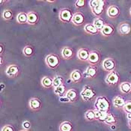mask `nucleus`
<instances>
[{
  "mask_svg": "<svg viewBox=\"0 0 131 131\" xmlns=\"http://www.w3.org/2000/svg\"><path fill=\"white\" fill-rule=\"evenodd\" d=\"M104 3L105 2L103 0H90L89 2V7L93 14L96 17H100L103 14L104 9Z\"/></svg>",
  "mask_w": 131,
  "mask_h": 131,
  "instance_id": "obj_1",
  "label": "nucleus"
},
{
  "mask_svg": "<svg viewBox=\"0 0 131 131\" xmlns=\"http://www.w3.org/2000/svg\"><path fill=\"white\" fill-rule=\"evenodd\" d=\"M94 110L100 112H109L110 108V103L108 99L103 96H100L96 98L94 101Z\"/></svg>",
  "mask_w": 131,
  "mask_h": 131,
  "instance_id": "obj_2",
  "label": "nucleus"
},
{
  "mask_svg": "<svg viewBox=\"0 0 131 131\" xmlns=\"http://www.w3.org/2000/svg\"><path fill=\"white\" fill-rule=\"evenodd\" d=\"M80 95L84 101H91L94 98L96 92L90 85H85L81 91Z\"/></svg>",
  "mask_w": 131,
  "mask_h": 131,
  "instance_id": "obj_3",
  "label": "nucleus"
},
{
  "mask_svg": "<svg viewBox=\"0 0 131 131\" xmlns=\"http://www.w3.org/2000/svg\"><path fill=\"white\" fill-rule=\"evenodd\" d=\"M45 63L47 64V66L48 68H50L51 69H55L56 68L60 63V59L59 57L56 55V54H49L46 59H45Z\"/></svg>",
  "mask_w": 131,
  "mask_h": 131,
  "instance_id": "obj_4",
  "label": "nucleus"
},
{
  "mask_svg": "<svg viewBox=\"0 0 131 131\" xmlns=\"http://www.w3.org/2000/svg\"><path fill=\"white\" fill-rule=\"evenodd\" d=\"M73 17V14H72V11L68 8H62L61 9L59 14V20L64 23H69L72 21Z\"/></svg>",
  "mask_w": 131,
  "mask_h": 131,
  "instance_id": "obj_5",
  "label": "nucleus"
},
{
  "mask_svg": "<svg viewBox=\"0 0 131 131\" xmlns=\"http://www.w3.org/2000/svg\"><path fill=\"white\" fill-rule=\"evenodd\" d=\"M102 66L103 70L109 73L115 71L116 68V63L112 58H106L102 62Z\"/></svg>",
  "mask_w": 131,
  "mask_h": 131,
  "instance_id": "obj_6",
  "label": "nucleus"
},
{
  "mask_svg": "<svg viewBox=\"0 0 131 131\" xmlns=\"http://www.w3.org/2000/svg\"><path fill=\"white\" fill-rule=\"evenodd\" d=\"M105 81L109 85H115L119 82V74L116 71L110 72L106 76Z\"/></svg>",
  "mask_w": 131,
  "mask_h": 131,
  "instance_id": "obj_7",
  "label": "nucleus"
},
{
  "mask_svg": "<svg viewBox=\"0 0 131 131\" xmlns=\"http://www.w3.org/2000/svg\"><path fill=\"white\" fill-rule=\"evenodd\" d=\"M20 73V68L17 64H10L5 70V74L10 78H14L18 76Z\"/></svg>",
  "mask_w": 131,
  "mask_h": 131,
  "instance_id": "obj_8",
  "label": "nucleus"
},
{
  "mask_svg": "<svg viewBox=\"0 0 131 131\" xmlns=\"http://www.w3.org/2000/svg\"><path fill=\"white\" fill-rule=\"evenodd\" d=\"M101 60V54L97 50H92L90 52V55L88 59L89 64L91 65H96Z\"/></svg>",
  "mask_w": 131,
  "mask_h": 131,
  "instance_id": "obj_9",
  "label": "nucleus"
},
{
  "mask_svg": "<svg viewBox=\"0 0 131 131\" xmlns=\"http://www.w3.org/2000/svg\"><path fill=\"white\" fill-rule=\"evenodd\" d=\"M106 14L110 18H116L120 14V9L116 5H110L107 9Z\"/></svg>",
  "mask_w": 131,
  "mask_h": 131,
  "instance_id": "obj_10",
  "label": "nucleus"
},
{
  "mask_svg": "<svg viewBox=\"0 0 131 131\" xmlns=\"http://www.w3.org/2000/svg\"><path fill=\"white\" fill-rule=\"evenodd\" d=\"M84 20H85V17L84 15L80 13V12H77L73 14V19L71 23H73L75 26H81L84 23Z\"/></svg>",
  "mask_w": 131,
  "mask_h": 131,
  "instance_id": "obj_11",
  "label": "nucleus"
},
{
  "mask_svg": "<svg viewBox=\"0 0 131 131\" xmlns=\"http://www.w3.org/2000/svg\"><path fill=\"white\" fill-rule=\"evenodd\" d=\"M90 55V51L86 48H81L77 52V58L82 61H88Z\"/></svg>",
  "mask_w": 131,
  "mask_h": 131,
  "instance_id": "obj_12",
  "label": "nucleus"
},
{
  "mask_svg": "<svg viewBox=\"0 0 131 131\" xmlns=\"http://www.w3.org/2000/svg\"><path fill=\"white\" fill-rule=\"evenodd\" d=\"M125 103H126V101L121 96L115 97L113 101H112V105L114 106V107H115L117 109H122L123 110Z\"/></svg>",
  "mask_w": 131,
  "mask_h": 131,
  "instance_id": "obj_13",
  "label": "nucleus"
},
{
  "mask_svg": "<svg viewBox=\"0 0 131 131\" xmlns=\"http://www.w3.org/2000/svg\"><path fill=\"white\" fill-rule=\"evenodd\" d=\"M131 31L130 25L127 23H121L118 26V31L121 35H127Z\"/></svg>",
  "mask_w": 131,
  "mask_h": 131,
  "instance_id": "obj_14",
  "label": "nucleus"
},
{
  "mask_svg": "<svg viewBox=\"0 0 131 131\" xmlns=\"http://www.w3.org/2000/svg\"><path fill=\"white\" fill-rule=\"evenodd\" d=\"M29 106L31 110L36 111L41 107V101L37 97H33L29 102Z\"/></svg>",
  "mask_w": 131,
  "mask_h": 131,
  "instance_id": "obj_15",
  "label": "nucleus"
},
{
  "mask_svg": "<svg viewBox=\"0 0 131 131\" xmlns=\"http://www.w3.org/2000/svg\"><path fill=\"white\" fill-rule=\"evenodd\" d=\"M39 20V16L35 11H29L28 13V24L35 25Z\"/></svg>",
  "mask_w": 131,
  "mask_h": 131,
  "instance_id": "obj_16",
  "label": "nucleus"
},
{
  "mask_svg": "<svg viewBox=\"0 0 131 131\" xmlns=\"http://www.w3.org/2000/svg\"><path fill=\"white\" fill-rule=\"evenodd\" d=\"M61 53L62 57L64 59H66V60L71 59L73 56V51L72 50V48L69 47H63L62 50H61Z\"/></svg>",
  "mask_w": 131,
  "mask_h": 131,
  "instance_id": "obj_17",
  "label": "nucleus"
},
{
  "mask_svg": "<svg viewBox=\"0 0 131 131\" xmlns=\"http://www.w3.org/2000/svg\"><path fill=\"white\" fill-rule=\"evenodd\" d=\"M97 68L94 65H90L87 68V69L83 73V76L87 78H93L97 74Z\"/></svg>",
  "mask_w": 131,
  "mask_h": 131,
  "instance_id": "obj_18",
  "label": "nucleus"
},
{
  "mask_svg": "<svg viewBox=\"0 0 131 131\" xmlns=\"http://www.w3.org/2000/svg\"><path fill=\"white\" fill-rule=\"evenodd\" d=\"M83 77V73H82V72L79 70H74L71 72V80L73 82H75V83H77L79 82L80 81L82 80Z\"/></svg>",
  "mask_w": 131,
  "mask_h": 131,
  "instance_id": "obj_19",
  "label": "nucleus"
},
{
  "mask_svg": "<svg viewBox=\"0 0 131 131\" xmlns=\"http://www.w3.org/2000/svg\"><path fill=\"white\" fill-rule=\"evenodd\" d=\"M101 33L102 35H103L105 37L111 36L114 33V27L110 24L106 23V25L104 26L103 29L101 31Z\"/></svg>",
  "mask_w": 131,
  "mask_h": 131,
  "instance_id": "obj_20",
  "label": "nucleus"
},
{
  "mask_svg": "<svg viewBox=\"0 0 131 131\" xmlns=\"http://www.w3.org/2000/svg\"><path fill=\"white\" fill-rule=\"evenodd\" d=\"M84 30L89 35H97L99 31L94 26L93 23H87L84 26Z\"/></svg>",
  "mask_w": 131,
  "mask_h": 131,
  "instance_id": "obj_21",
  "label": "nucleus"
},
{
  "mask_svg": "<svg viewBox=\"0 0 131 131\" xmlns=\"http://www.w3.org/2000/svg\"><path fill=\"white\" fill-rule=\"evenodd\" d=\"M119 89L120 91L123 93V94H129L131 92V84L129 82H121L119 85Z\"/></svg>",
  "mask_w": 131,
  "mask_h": 131,
  "instance_id": "obj_22",
  "label": "nucleus"
},
{
  "mask_svg": "<svg viewBox=\"0 0 131 131\" xmlns=\"http://www.w3.org/2000/svg\"><path fill=\"white\" fill-rule=\"evenodd\" d=\"M41 85L45 89H50L52 87L53 78H51L50 77H43L41 80Z\"/></svg>",
  "mask_w": 131,
  "mask_h": 131,
  "instance_id": "obj_23",
  "label": "nucleus"
},
{
  "mask_svg": "<svg viewBox=\"0 0 131 131\" xmlns=\"http://www.w3.org/2000/svg\"><path fill=\"white\" fill-rule=\"evenodd\" d=\"M17 22L20 24L28 23V13L20 12L17 16Z\"/></svg>",
  "mask_w": 131,
  "mask_h": 131,
  "instance_id": "obj_24",
  "label": "nucleus"
},
{
  "mask_svg": "<svg viewBox=\"0 0 131 131\" xmlns=\"http://www.w3.org/2000/svg\"><path fill=\"white\" fill-rule=\"evenodd\" d=\"M64 95L71 101V103L75 102L77 99V92L75 89H71L68 91H67Z\"/></svg>",
  "mask_w": 131,
  "mask_h": 131,
  "instance_id": "obj_25",
  "label": "nucleus"
},
{
  "mask_svg": "<svg viewBox=\"0 0 131 131\" xmlns=\"http://www.w3.org/2000/svg\"><path fill=\"white\" fill-rule=\"evenodd\" d=\"M93 24H94V26L97 28V29L99 31H101L103 29V28L104 27V26L106 25L104 20H103L101 17H96L94 19V20Z\"/></svg>",
  "mask_w": 131,
  "mask_h": 131,
  "instance_id": "obj_26",
  "label": "nucleus"
},
{
  "mask_svg": "<svg viewBox=\"0 0 131 131\" xmlns=\"http://www.w3.org/2000/svg\"><path fill=\"white\" fill-rule=\"evenodd\" d=\"M73 126L69 121H64L59 126V131H72Z\"/></svg>",
  "mask_w": 131,
  "mask_h": 131,
  "instance_id": "obj_27",
  "label": "nucleus"
},
{
  "mask_svg": "<svg viewBox=\"0 0 131 131\" xmlns=\"http://www.w3.org/2000/svg\"><path fill=\"white\" fill-rule=\"evenodd\" d=\"M63 83H64V78L61 76L56 75L53 77V85H52L53 89L59 87L61 85H64Z\"/></svg>",
  "mask_w": 131,
  "mask_h": 131,
  "instance_id": "obj_28",
  "label": "nucleus"
},
{
  "mask_svg": "<svg viewBox=\"0 0 131 131\" xmlns=\"http://www.w3.org/2000/svg\"><path fill=\"white\" fill-rule=\"evenodd\" d=\"M53 92L56 95H58L59 97L64 96V93H66V87L64 86V85H61L59 87H56L55 89H53Z\"/></svg>",
  "mask_w": 131,
  "mask_h": 131,
  "instance_id": "obj_29",
  "label": "nucleus"
},
{
  "mask_svg": "<svg viewBox=\"0 0 131 131\" xmlns=\"http://www.w3.org/2000/svg\"><path fill=\"white\" fill-rule=\"evenodd\" d=\"M34 48L30 45H26L23 49V53L26 57H30L34 54Z\"/></svg>",
  "mask_w": 131,
  "mask_h": 131,
  "instance_id": "obj_30",
  "label": "nucleus"
},
{
  "mask_svg": "<svg viewBox=\"0 0 131 131\" xmlns=\"http://www.w3.org/2000/svg\"><path fill=\"white\" fill-rule=\"evenodd\" d=\"M104 123L107 125L112 126V125H115L117 123V120H116V118L112 114L109 113V115H108V116H107V118H106Z\"/></svg>",
  "mask_w": 131,
  "mask_h": 131,
  "instance_id": "obj_31",
  "label": "nucleus"
},
{
  "mask_svg": "<svg viewBox=\"0 0 131 131\" xmlns=\"http://www.w3.org/2000/svg\"><path fill=\"white\" fill-rule=\"evenodd\" d=\"M2 16L5 20H10L13 18V12L10 9H5L3 10Z\"/></svg>",
  "mask_w": 131,
  "mask_h": 131,
  "instance_id": "obj_32",
  "label": "nucleus"
},
{
  "mask_svg": "<svg viewBox=\"0 0 131 131\" xmlns=\"http://www.w3.org/2000/svg\"><path fill=\"white\" fill-rule=\"evenodd\" d=\"M85 118L88 121H94L96 120L95 115H94V111L93 110H89L85 112Z\"/></svg>",
  "mask_w": 131,
  "mask_h": 131,
  "instance_id": "obj_33",
  "label": "nucleus"
},
{
  "mask_svg": "<svg viewBox=\"0 0 131 131\" xmlns=\"http://www.w3.org/2000/svg\"><path fill=\"white\" fill-rule=\"evenodd\" d=\"M123 110L127 114L131 113V101H126V103L123 108Z\"/></svg>",
  "mask_w": 131,
  "mask_h": 131,
  "instance_id": "obj_34",
  "label": "nucleus"
},
{
  "mask_svg": "<svg viewBox=\"0 0 131 131\" xmlns=\"http://www.w3.org/2000/svg\"><path fill=\"white\" fill-rule=\"evenodd\" d=\"M108 115H109V112H101L98 121L104 123L106 119V118H107V116H108Z\"/></svg>",
  "mask_w": 131,
  "mask_h": 131,
  "instance_id": "obj_35",
  "label": "nucleus"
},
{
  "mask_svg": "<svg viewBox=\"0 0 131 131\" xmlns=\"http://www.w3.org/2000/svg\"><path fill=\"white\" fill-rule=\"evenodd\" d=\"M85 0H77L75 2V6L77 8H82L85 6Z\"/></svg>",
  "mask_w": 131,
  "mask_h": 131,
  "instance_id": "obj_36",
  "label": "nucleus"
},
{
  "mask_svg": "<svg viewBox=\"0 0 131 131\" xmlns=\"http://www.w3.org/2000/svg\"><path fill=\"white\" fill-rule=\"evenodd\" d=\"M31 123L29 121H24L22 124V127L23 129L25 130H29L31 128Z\"/></svg>",
  "mask_w": 131,
  "mask_h": 131,
  "instance_id": "obj_37",
  "label": "nucleus"
},
{
  "mask_svg": "<svg viewBox=\"0 0 131 131\" xmlns=\"http://www.w3.org/2000/svg\"><path fill=\"white\" fill-rule=\"evenodd\" d=\"M1 131H14V129L10 124H6L2 128Z\"/></svg>",
  "mask_w": 131,
  "mask_h": 131,
  "instance_id": "obj_38",
  "label": "nucleus"
},
{
  "mask_svg": "<svg viewBox=\"0 0 131 131\" xmlns=\"http://www.w3.org/2000/svg\"><path fill=\"white\" fill-rule=\"evenodd\" d=\"M59 101H60L61 103H71V101H70L65 95H64V96H62V97H60Z\"/></svg>",
  "mask_w": 131,
  "mask_h": 131,
  "instance_id": "obj_39",
  "label": "nucleus"
},
{
  "mask_svg": "<svg viewBox=\"0 0 131 131\" xmlns=\"http://www.w3.org/2000/svg\"><path fill=\"white\" fill-rule=\"evenodd\" d=\"M94 115H95V118H96V120H98L99 119V117H100V114H101V112L97 110H94Z\"/></svg>",
  "mask_w": 131,
  "mask_h": 131,
  "instance_id": "obj_40",
  "label": "nucleus"
},
{
  "mask_svg": "<svg viewBox=\"0 0 131 131\" xmlns=\"http://www.w3.org/2000/svg\"><path fill=\"white\" fill-rule=\"evenodd\" d=\"M3 49H4L3 45H2V44H1V46H0V54H1V56H2V53H3Z\"/></svg>",
  "mask_w": 131,
  "mask_h": 131,
  "instance_id": "obj_41",
  "label": "nucleus"
},
{
  "mask_svg": "<svg viewBox=\"0 0 131 131\" xmlns=\"http://www.w3.org/2000/svg\"><path fill=\"white\" fill-rule=\"evenodd\" d=\"M127 120H130L131 119V113H129V114H127Z\"/></svg>",
  "mask_w": 131,
  "mask_h": 131,
  "instance_id": "obj_42",
  "label": "nucleus"
},
{
  "mask_svg": "<svg viewBox=\"0 0 131 131\" xmlns=\"http://www.w3.org/2000/svg\"><path fill=\"white\" fill-rule=\"evenodd\" d=\"M4 88H5V85H4V84H3V83L2 82V83H1V91H3Z\"/></svg>",
  "mask_w": 131,
  "mask_h": 131,
  "instance_id": "obj_43",
  "label": "nucleus"
},
{
  "mask_svg": "<svg viewBox=\"0 0 131 131\" xmlns=\"http://www.w3.org/2000/svg\"><path fill=\"white\" fill-rule=\"evenodd\" d=\"M128 127H129L131 129V119L128 121Z\"/></svg>",
  "mask_w": 131,
  "mask_h": 131,
  "instance_id": "obj_44",
  "label": "nucleus"
},
{
  "mask_svg": "<svg viewBox=\"0 0 131 131\" xmlns=\"http://www.w3.org/2000/svg\"><path fill=\"white\" fill-rule=\"evenodd\" d=\"M5 2H7V1H2V0H1V1H0V3H1V4H2V3H5Z\"/></svg>",
  "mask_w": 131,
  "mask_h": 131,
  "instance_id": "obj_45",
  "label": "nucleus"
},
{
  "mask_svg": "<svg viewBox=\"0 0 131 131\" xmlns=\"http://www.w3.org/2000/svg\"><path fill=\"white\" fill-rule=\"evenodd\" d=\"M110 127H111L112 129H115V125H112Z\"/></svg>",
  "mask_w": 131,
  "mask_h": 131,
  "instance_id": "obj_46",
  "label": "nucleus"
},
{
  "mask_svg": "<svg viewBox=\"0 0 131 131\" xmlns=\"http://www.w3.org/2000/svg\"><path fill=\"white\" fill-rule=\"evenodd\" d=\"M2 62H3V59H2V56H1V65L2 64Z\"/></svg>",
  "mask_w": 131,
  "mask_h": 131,
  "instance_id": "obj_47",
  "label": "nucleus"
},
{
  "mask_svg": "<svg viewBox=\"0 0 131 131\" xmlns=\"http://www.w3.org/2000/svg\"><path fill=\"white\" fill-rule=\"evenodd\" d=\"M130 16H131V8H130Z\"/></svg>",
  "mask_w": 131,
  "mask_h": 131,
  "instance_id": "obj_48",
  "label": "nucleus"
},
{
  "mask_svg": "<svg viewBox=\"0 0 131 131\" xmlns=\"http://www.w3.org/2000/svg\"><path fill=\"white\" fill-rule=\"evenodd\" d=\"M21 131H29V130H22Z\"/></svg>",
  "mask_w": 131,
  "mask_h": 131,
  "instance_id": "obj_49",
  "label": "nucleus"
},
{
  "mask_svg": "<svg viewBox=\"0 0 131 131\" xmlns=\"http://www.w3.org/2000/svg\"><path fill=\"white\" fill-rule=\"evenodd\" d=\"M130 84H131V82H130Z\"/></svg>",
  "mask_w": 131,
  "mask_h": 131,
  "instance_id": "obj_50",
  "label": "nucleus"
}]
</instances>
